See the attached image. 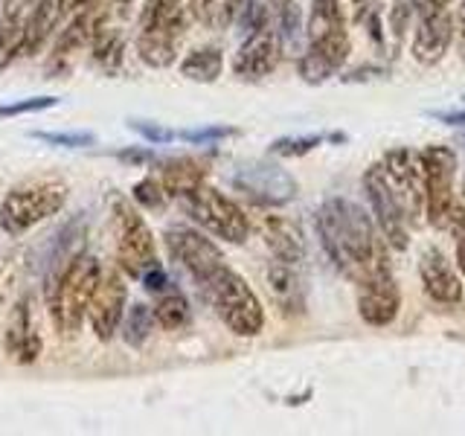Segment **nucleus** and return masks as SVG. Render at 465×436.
<instances>
[{
  "mask_svg": "<svg viewBox=\"0 0 465 436\" xmlns=\"http://www.w3.org/2000/svg\"><path fill=\"white\" fill-rule=\"evenodd\" d=\"M152 323H154V312L149 309V305H143V302L131 305L128 314H125V323H123V338L131 346H143L152 334Z\"/></svg>",
  "mask_w": 465,
  "mask_h": 436,
  "instance_id": "b1692460",
  "label": "nucleus"
},
{
  "mask_svg": "<svg viewBox=\"0 0 465 436\" xmlns=\"http://www.w3.org/2000/svg\"><path fill=\"white\" fill-rule=\"evenodd\" d=\"M58 99L55 96H35V99H21L12 102V105H0V120H9V116H21V114H35V111H47L55 108Z\"/></svg>",
  "mask_w": 465,
  "mask_h": 436,
  "instance_id": "7c9ffc66",
  "label": "nucleus"
},
{
  "mask_svg": "<svg viewBox=\"0 0 465 436\" xmlns=\"http://www.w3.org/2000/svg\"><path fill=\"white\" fill-rule=\"evenodd\" d=\"M450 41H454V18L448 15V9L419 15V26L413 35V58L419 64H440L442 55L448 53Z\"/></svg>",
  "mask_w": 465,
  "mask_h": 436,
  "instance_id": "f3484780",
  "label": "nucleus"
},
{
  "mask_svg": "<svg viewBox=\"0 0 465 436\" xmlns=\"http://www.w3.org/2000/svg\"><path fill=\"white\" fill-rule=\"evenodd\" d=\"M433 4H436V6H440V9H448L450 4H454V0H433Z\"/></svg>",
  "mask_w": 465,
  "mask_h": 436,
  "instance_id": "37998d69",
  "label": "nucleus"
},
{
  "mask_svg": "<svg viewBox=\"0 0 465 436\" xmlns=\"http://www.w3.org/2000/svg\"><path fill=\"white\" fill-rule=\"evenodd\" d=\"M35 137L44 140V143H53V145H64V149H82V145H94L91 131H64V134H47V131H38Z\"/></svg>",
  "mask_w": 465,
  "mask_h": 436,
  "instance_id": "473e14b6",
  "label": "nucleus"
},
{
  "mask_svg": "<svg viewBox=\"0 0 465 436\" xmlns=\"http://www.w3.org/2000/svg\"><path fill=\"white\" fill-rule=\"evenodd\" d=\"M105 0H73V6H76V12L79 9H99Z\"/></svg>",
  "mask_w": 465,
  "mask_h": 436,
  "instance_id": "a19ab883",
  "label": "nucleus"
},
{
  "mask_svg": "<svg viewBox=\"0 0 465 436\" xmlns=\"http://www.w3.org/2000/svg\"><path fill=\"white\" fill-rule=\"evenodd\" d=\"M411 12H413V6L404 4V0H399V4L390 9V29H392V38H396V47L404 38V29L411 26Z\"/></svg>",
  "mask_w": 465,
  "mask_h": 436,
  "instance_id": "72a5a7b5",
  "label": "nucleus"
},
{
  "mask_svg": "<svg viewBox=\"0 0 465 436\" xmlns=\"http://www.w3.org/2000/svg\"><path fill=\"white\" fill-rule=\"evenodd\" d=\"M189 4V12H193V18H198L201 24L213 26L218 21V12H222V0H186Z\"/></svg>",
  "mask_w": 465,
  "mask_h": 436,
  "instance_id": "f704fd0d",
  "label": "nucleus"
},
{
  "mask_svg": "<svg viewBox=\"0 0 465 436\" xmlns=\"http://www.w3.org/2000/svg\"><path fill=\"white\" fill-rule=\"evenodd\" d=\"M181 207L193 222H198L203 230H210L213 236L230 244H242L251 236V222H247L244 210L232 198L207 183H198L193 193L181 195Z\"/></svg>",
  "mask_w": 465,
  "mask_h": 436,
  "instance_id": "39448f33",
  "label": "nucleus"
},
{
  "mask_svg": "<svg viewBox=\"0 0 465 436\" xmlns=\"http://www.w3.org/2000/svg\"><path fill=\"white\" fill-rule=\"evenodd\" d=\"M419 276L425 285V294L442 305H457L462 300V282L450 262L440 247H425L419 256Z\"/></svg>",
  "mask_w": 465,
  "mask_h": 436,
  "instance_id": "dca6fc26",
  "label": "nucleus"
},
{
  "mask_svg": "<svg viewBox=\"0 0 465 436\" xmlns=\"http://www.w3.org/2000/svg\"><path fill=\"white\" fill-rule=\"evenodd\" d=\"M363 189H367V198L372 203V213L378 218V227H381L384 242L390 247H396V251H404L407 239H411L407 236V218H404V210H401L396 193H392L381 164L367 169V174H363Z\"/></svg>",
  "mask_w": 465,
  "mask_h": 436,
  "instance_id": "9d476101",
  "label": "nucleus"
},
{
  "mask_svg": "<svg viewBox=\"0 0 465 436\" xmlns=\"http://www.w3.org/2000/svg\"><path fill=\"white\" fill-rule=\"evenodd\" d=\"M160 183H163L166 195L181 198L186 193H193L198 183H203V166L189 157L172 160V164L163 166V178H160Z\"/></svg>",
  "mask_w": 465,
  "mask_h": 436,
  "instance_id": "412c9836",
  "label": "nucleus"
},
{
  "mask_svg": "<svg viewBox=\"0 0 465 436\" xmlns=\"http://www.w3.org/2000/svg\"><path fill=\"white\" fill-rule=\"evenodd\" d=\"M41 4H44V0H12L6 21H24V24H26V18H29V15H33Z\"/></svg>",
  "mask_w": 465,
  "mask_h": 436,
  "instance_id": "4c0bfd02",
  "label": "nucleus"
},
{
  "mask_svg": "<svg viewBox=\"0 0 465 436\" xmlns=\"http://www.w3.org/2000/svg\"><path fill=\"white\" fill-rule=\"evenodd\" d=\"M125 300H128V288L123 282V273L120 271L102 273L91 297V305H87V320H91V329L99 341H111L116 329H120Z\"/></svg>",
  "mask_w": 465,
  "mask_h": 436,
  "instance_id": "ddd939ff",
  "label": "nucleus"
},
{
  "mask_svg": "<svg viewBox=\"0 0 465 436\" xmlns=\"http://www.w3.org/2000/svg\"><path fill=\"white\" fill-rule=\"evenodd\" d=\"M317 230L329 259L343 276L361 282L387 259V242L375 236L370 215L346 198H329L317 213Z\"/></svg>",
  "mask_w": 465,
  "mask_h": 436,
  "instance_id": "f257e3e1",
  "label": "nucleus"
},
{
  "mask_svg": "<svg viewBox=\"0 0 465 436\" xmlns=\"http://www.w3.org/2000/svg\"><path fill=\"white\" fill-rule=\"evenodd\" d=\"M222 67H224V58H222V50H215V47L193 50L181 62L183 76L193 79V82H203V84H210L222 76Z\"/></svg>",
  "mask_w": 465,
  "mask_h": 436,
  "instance_id": "4be33fe9",
  "label": "nucleus"
},
{
  "mask_svg": "<svg viewBox=\"0 0 465 436\" xmlns=\"http://www.w3.org/2000/svg\"><path fill=\"white\" fill-rule=\"evenodd\" d=\"M24 55V21H6L0 29V70Z\"/></svg>",
  "mask_w": 465,
  "mask_h": 436,
  "instance_id": "393cba45",
  "label": "nucleus"
},
{
  "mask_svg": "<svg viewBox=\"0 0 465 436\" xmlns=\"http://www.w3.org/2000/svg\"><path fill=\"white\" fill-rule=\"evenodd\" d=\"M116 262H120V271L128 276H140L157 265V251H154V236L149 224L143 222V215L125 201H116Z\"/></svg>",
  "mask_w": 465,
  "mask_h": 436,
  "instance_id": "0eeeda50",
  "label": "nucleus"
},
{
  "mask_svg": "<svg viewBox=\"0 0 465 436\" xmlns=\"http://www.w3.org/2000/svg\"><path fill=\"white\" fill-rule=\"evenodd\" d=\"M6 352L15 363H33L41 355V338L33 323V312L29 302L21 300L12 309L9 326H6Z\"/></svg>",
  "mask_w": 465,
  "mask_h": 436,
  "instance_id": "aec40b11",
  "label": "nucleus"
},
{
  "mask_svg": "<svg viewBox=\"0 0 465 436\" xmlns=\"http://www.w3.org/2000/svg\"><path fill=\"white\" fill-rule=\"evenodd\" d=\"M259 230H262V239H265V244L271 247V253L276 259L302 265L305 239H302V230L291 222V218H285V215H262Z\"/></svg>",
  "mask_w": 465,
  "mask_h": 436,
  "instance_id": "a211bd4d",
  "label": "nucleus"
},
{
  "mask_svg": "<svg viewBox=\"0 0 465 436\" xmlns=\"http://www.w3.org/2000/svg\"><path fill=\"white\" fill-rule=\"evenodd\" d=\"M116 4H120V6H128V4H131V0H116Z\"/></svg>",
  "mask_w": 465,
  "mask_h": 436,
  "instance_id": "a18cd8bd",
  "label": "nucleus"
},
{
  "mask_svg": "<svg viewBox=\"0 0 465 436\" xmlns=\"http://www.w3.org/2000/svg\"><path fill=\"white\" fill-rule=\"evenodd\" d=\"M323 143V137H285V140H276L271 145L273 154H282V157H300V154H309L312 149Z\"/></svg>",
  "mask_w": 465,
  "mask_h": 436,
  "instance_id": "2f4dec72",
  "label": "nucleus"
},
{
  "mask_svg": "<svg viewBox=\"0 0 465 436\" xmlns=\"http://www.w3.org/2000/svg\"><path fill=\"white\" fill-rule=\"evenodd\" d=\"M94 55H96V62L102 64H116L123 58V38L114 33L111 26L102 24L96 29V35H94Z\"/></svg>",
  "mask_w": 465,
  "mask_h": 436,
  "instance_id": "a878e982",
  "label": "nucleus"
},
{
  "mask_svg": "<svg viewBox=\"0 0 465 436\" xmlns=\"http://www.w3.org/2000/svg\"><path fill=\"white\" fill-rule=\"evenodd\" d=\"M140 280H143V288H149L152 294H160V291H166V288H169V276H166L163 268H160V262H157V265H152L149 271H145V273L140 276Z\"/></svg>",
  "mask_w": 465,
  "mask_h": 436,
  "instance_id": "e433bc0d",
  "label": "nucleus"
},
{
  "mask_svg": "<svg viewBox=\"0 0 465 436\" xmlns=\"http://www.w3.org/2000/svg\"><path fill=\"white\" fill-rule=\"evenodd\" d=\"M309 47L338 70L349 55V33L338 0H314L309 18Z\"/></svg>",
  "mask_w": 465,
  "mask_h": 436,
  "instance_id": "9b49d317",
  "label": "nucleus"
},
{
  "mask_svg": "<svg viewBox=\"0 0 465 436\" xmlns=\"http://www.w3.org/2000/svg\"><path fill=\"white\" fill-rule=\"evenodd\" d=\"M131 128H134V131H140V134L145 137V140H149V143H169L174 134H172V131L169 128H157V125H152V123H131Z\"/></svg>",
  "mask_w": 465,
  "mask_h": 436,
  "instance_id": "58836bf2",
  "label": "nucleus"
},
{
  "mask_svg": "<svg viewBox=\"0 0 465 436\" xmlns=\"http://www.w3.org/2000/svg\"><path fill=\"white\" fill-rule=\"evenodd\" d=\"M271 4H273V6H276V9H282V6H285V4H291V0H271Z\"/></svg>",
  "mask_w": 465,
  "mask_h": 436,
  "instance_id": "c03bdc74",
  "label": "nucleus"
},
{
  "mask_svg": "<svg viewBox=\"0 0 465 436\" xmlns=\"http://www.w3.org/2000/svg\"><path fill=\"white\" fill-rule=\"evenodd\" d=\"M331 73H334V67H331L320 53H314L312 47L300 55V76H302L305 82L320 84V82H326V79L331 76Z\"/></svg>",
  "mask_w": 465,
  "mask_h": 436,
  "instance_id": "bb28decb",
  "label": "nucleus"
},
{
  "mask_svg": "<svg viewBox=\"0 0 465 436\" xmlns=\"http://www.w3.org/2000/svg\"><path fill=\"white\" fill-rule=\"evenodd\" d=\"M166 247L174 262H181V268L186 273L195 276V282H203L207 276L224 265V256L222 251L207 239L201 236L198 230H189V227H169L166 230Z\"/></svg>",
  "mask_w": 465,
  "mask_h": 436,
  "instance_id": "f8f14e48",
  "label": "nucleus"
},
{
  "mask_svg": "<svg viewBox=\"0 0 465 436\" xmlns=\"http://www.w3.org/2000/svg\"><path fill=\"white\" fill-rule=\"evenodd\" d=\"M268 285L276 305L282 309V314H302L305 309V288H302V276L300 265L285 259H276L268 265Z\"/></svg>",
  "mask_w": 465,
  "mask_h": 436,
  "instance_id": "6ab92c4d",
  "label": "nucleus"
},
{
  "mask_svg": "<svg viewBox=\"0 0 465 436\" xmlns=\"http://www.w3.org/2000/svg\"><path fill=\"white\" fill-rule=\"evenodd\" d=\"M282 15V33H280V44L285 50H297L300 47V6L297 0H291L280 9Z\"/></svg>",
  "mask_w": 465,
  "mask_h": 436,
  "instance_id": "cd10ccee",
  "label": "nucleus"
},
{
  "mask_svg": "<svg viewBox=\"0 0 465 436\" xmlns=\"http://www.w3.org/2000/svg\"><path fill=\"white\" fill-rule=\"evenodd\" d=\"M462 99H465V96H462Z\"/></svg>",
  "mask_w": 465,
  "mask_h": 436,
  "instance_id": "49530a36",
  "label": "nucleus"
},
{
  "mask_svg": "<svg viewBox=\"0 0 465 436\" xmlns=\"http://www.w3.org/2000/svg\"><path fill=\"white\" fill-rule=\"evenodd\" d=\"M198 285L203 288L215 314L224 320V326L232 334H239V338H256L262 332V326H265V309H262L259 297L247 285L244 276L232 271L227 262Z\"/></svg>",
  "mask_w": 465,
  "mask_h": 436,
  "instance_id": "7ed1b4c3",
  "label": "nucleus"
},
{
  "mask_svg": "<svg viewBox=\"0 0 465 436\" xmlns=\"http://www.w3.org/2000/svg\"><path fill=\"white\" fill-rule=\"evenodd\" d=\"M381 169L401 203L407 224H416L421 210H425V164H421V152L392 149L384 154Z\"/></svg>",
  "mask_w": 465,
  "mask_h": 436,
  "instance_id": "6e6552de",
  "label": "nucleus"
},
{
  "mask_svg": "<svg viewBox=\"0 0 465 436\" xmlns=\"http://www.w3.org/2000/svg\"><path fill=\"white\" fill-rule=\"evenodd\" d=\"M399 309H401V294L396 276L390 271V259H384L358 282V314L363 323L384 329L396 320Z\"/></svg>",
  "mask_w": 465,
  "mask_h": 436,
  "instance_id": "1a4fd4ad",
  "label": "nucleus"
},
{
  "mask_svg": "<svg viewBox=\"0 0 465 436\" xmlns=\"http://www.w3.org/2000/svg\"><path fill=\"white\" fill-rule=\"evenodd\" d=\"M436 116V120H440V123H445V125H465V108H454V111H436L433 114Z\"/></svg>",
  "mask_w": 465,
  "mask_h": 436,
  "instance_id": "ea45409f",
  "label": "nucleus"
},
{
  "mask_svg": "<svg viewBox=\"0 0 465 436\" xmlns=\"http://www.w3.org/2000/svg\"><path fill=\"white\" fill-rule=\"evenodd\" d=\"M460 33L465 35V0H462V6H460Z\"/></svg>",
  "mask_w": 465,
  "mask_h": 436,
  "instance_id": "79ce46f5",
  "label": "nucleus"
},
{
  "mask_svg": "<svg viewBox=\"0 0 465 436\" xmlns=\"http://www.w3.org/2000/svg\"><path fill=\"white\" fill-rule=\"evenodd\" d=\"M280 53H282L280 33L271 26H262L247 35V41L239 47L236 58H232V73L242 79H262L276 67Z\"/></svg>",
  "mask_w": 465,
  "mask_h": 436,
  "instance_id": "2eb2a0df",
  "label": "nucleus"
},
{
  "mask_svg": "<svg viewBox=\"0 0 465 436\" xmlns=\"http://www.w3.org/2000/svg\"><path fill=\"white\" fill-rule=\"evenodd\" d=\"M425 164V213L430 227L442 230L454 215V178H457V152L450 145H428L421 152Z\"/></svg>",
  "mask_w": 465,
  "mask_h": 436,
  "instance_id": "423d86ee",
  "label": "nucleus"
},
{
  "mask_svg": "<svg viewBox=\"0 0 465 436\" xmlns=\"http://www.w3.org/2000/svg\"><path fill=\"white\" fill-rule=\"evenodd\" d=\"M166 189L163 183H160L157 178H145L140 183H134V201L140 203V207L145 210H160L166 203Z\"/></svg>",
  "mask_w": 465,
  "mask_h": 436,
  "instance_id": "c85d7f7f",
  "label": "nucleus"
},
{
  "mask_svg": "<svg viewBox=\"0 0 465 436\" xmlns=\"http://www.w3.org/2000/svg\"><path fill=\"white\" fill-rule=\"evenodd\" d=\"M154 320L166 332H178L189 323V302L181 291H172V288L160 291V300L154 305Z\"/></svg>",
  "mask_w": 465,
  "mask_h": 436,
  "instance_id": "5701e85b",
  "label": "nucleus"
},
{
  "mask_svg": "<svg viewBox=\"0 0 465 436\" xmlns=\"http://www.w3.org/2000/svg\"><path fill=\"white\" fill-rule=\"evenodd\" d=\"M67 201V186L62 181H33L24 183L4 198L0 203V227L12 236H21V233L33 230L41 224L44 218L55 215L64 207Z\"/></svg>",
  "mask_w": 465,
  "mask_h": 436,
  "instance_id": "20e7f679",
  "label": "nucleus"
},
{
  "mask_svg": "<svg viewBox=\"0 0 465 436\" xmlns=\"http://www.w3.org/2000/svg\"><path fill=\"white\" fill-rule=\"evenodd\" d=\"M99 276L102 268L94 256H76L53 282H47V309L62 338L79 334Z\"/></svg>",
  "mask_w": 465,
  "mask_h": 436,
  "instance_id": "f03ea898",
  "label": "nucleus"
},
{
  "mask_svg": "<svg viewBox=\"0 0 465 436\" xmlns=\"http://www.w3.org/2000/svg\"><path fill=\"white\" fill-rule=\"evenodd\" d=\"M230 134H232V128L215 125V128H201V131H183L181 140H186V143H213V140H222V137H230Z\"/></svg>",
  "mask_w": 465,
  "mask_h": 436,
  "instance_id": "c9c22d12",
  "label": "nucleus"
},
{
  "mask_svg": "<svg viewBox=\"0 0 465 436\" xmlns=\"http://www.w3.org/2000/svg\"><path fill=\"white\" fill-rule=\"evenodd\" d=\"M242 193L265 203H285L297 195V181L273 164H247L232 178Z\"/></svg>",
  "mask_w": 465,
  "mask_h": 436,
  "instance_id": "4468645a",
  "label": "nucleus"
},
{
  "mask_svg": "<svg viewBox=\"0 0 465 436\" xmlns=\"http://www.w3.org/2000/svg\"><path fill=\"white\" fill-rule=\"evenodd\" d=\"M450 230L457 239V268L465 273V181L460 189V198L454 203V215H450Z\"/></svg>",
  "mask_w": 465,
  "mask_h": 436,
  "instance_id": "c756f323",
  "label": "nucleus"
}]
</instances>
